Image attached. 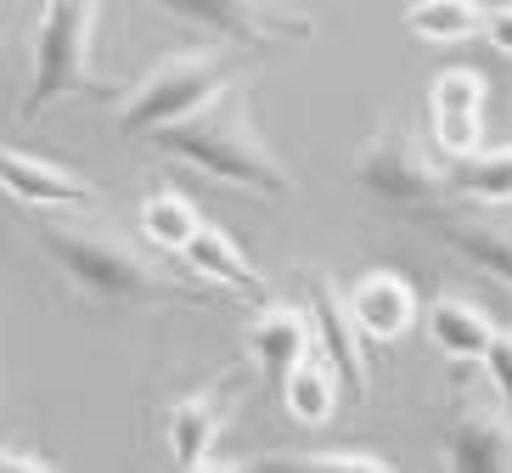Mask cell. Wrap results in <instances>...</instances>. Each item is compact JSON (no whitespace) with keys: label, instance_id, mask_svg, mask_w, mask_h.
I'll use <instances>...</instances> for the list:
<instances>
[{"label":"cell","instance_id":"24","mask_svg":"<svg viewBox=\"0 0 512 473\" xmlns=\"http://www.w3.org/2000/svg\"><path fill=\"white\" fill-rule=\"evenodd\" d=\"M484 40L501 51V57H512V0H501V6H484Z\"/></svg>","mask_w":512,"mask_h":473},{"label":"cell","instance_id":"25","mask_svg":"<svg viewBox=\"0 0 512 473\" xmlns=\"http://www.w3.org/2000/svg\"><path fill=\"white\" fill-rule=\"evenodd\" d=\"M0 29H6V12H0Z\"/></svg>","mask_w":512,"mask_h":473},{"label":"cell","instance_id":"8","mask_svg":"<svg viewBox=\"0 0 512 473\" xmlns=\"http://www.w3.org/2000/svg\"><path fill=\"white\" fill-rule=\"evenodd\" d=\"M304 299H310V327H316V350H327V361L344 372L349 395H372V361H366V338L349 316V299L338 288L332 271H304Z\"/></svg>","mask_w":512,"mask_h":473},{"label":"cell","instance_id":"5","mask_svg":"<svg viewBox=\"0 0 512 473\" xmlns=\"http://www.w3.org/2000/svg\"><path fill=\"white\" fill-rule=\"evenodd\" d=\"M355 181H361L377 203L411 209V214H428L451 198L445 153H434V147L417 136V124H383V130H372V141H366L361 158H355Z\"/></svg>","mask_w":512,"mask_h":473},{"label":"cell","instance_id":"15","mask_svg":"<svg viewBox=\"0 0 512 473\" xmlns=\"http://www.w3.org/2000/svg\"><path fill=\"white\" fill-rule=\"evenodd\" d=\"M344 400V372L327 361V350H310L299 367L282 372V406L299 428H327Z\"/></svg>","mask_w":512,"mask_h":473},{"label":"cell","instance_id":"7","mask_svg":"<svg viewBox=\"0 0 512 473\" xmlns=\"http://www.w3.org/2000/svg\"><path fill=\"white\" fill-rule=\"evenodd\" d=\"M231 406H237V378H209V383H197L192 395H175L158 406L175 468H186V473L214 468V445H220V434L231 423Z\"/></svg>","mask_w":512,"mask_h":473},{"label":"cell","instance_id":"6","mask_svg":"<svg viewBox=\"0 0 512 473\" xmlns=\"http://www.w3.org/2000/svg\"><path fill=\"white\" fill-rule=\"evenodd\" d=\"M147 6L248 51H271L276 40H310L316 34V17L299 12V6H282V0H147Z\"/></svg>","mask_w":512,"mask_h":473},{"label":"cell","instance_id":"20","mask_svg":"<svg viewBox=\"0 0 512 473\" xmlns=\"http://www.w3.org/2000/svg\"><path fill=\"white\" fill-rule=\"evenodd\" d=\"M406 29L428 46H462L484 29V6L479 0H411Z\"/></svg>","mask_w":512,"mask_h":473},{"label":"cell","instance_id":"16","mask_svg":"<svg viewBox=\"0 0 512 473\" xmlns=\"http://www.w3.org/2000/svg\"><path fill=\"white\" fill-rule=\"evenodd\" d=\"M422 327H428V344H434L445 361H479L490 333H496L490 310L462 299V293H439L434 305L422 310Z\"/></svg>","mask_w":512,"mask_h":473},{"label":"cell","instance_id":"23","mask_svg":"<svg viewBox=\"0 0 512 473\" xmlns=\"http://www.w3.org/2000/svg\"><path fill=\"white\" fill-rule=\"evenodd\" d=\"M57 462L34 445H0V473H51Z\"/></svg>","mask_w":512,"mask_h":473},{"label":"cell","instance_id":"4","mask_svg":"<svg viewBox=\"0 0 512 473\" xmlns=\"http://www.w3.org/2000/svg\"><path fill=\"white\" fill-rule=\"evenodd\" d=\"M96 34H102V0H40L29 91L17 119L34 124L62 96H113V85L96 79Z\"/></svg>","mask_w":512,"mask_h":473},{"label":"cell","instance_id":"17","mask_svg":"<svg viewBox=\"0 0 512 473\" xmlns=\"http://www.w3.org/2000/svg\"><path fill=\"white\" fill-rule=\"evenodd\" d=\"M434 214V209H428ZM445 248H456L467 265H479L484 276H496L512 288V231L496 220H479V214H434Z\"/></svg>","mask_w":512,"mask_h":473},{"label":"cell","instance_id":"3","mask_svg":"<svg viewBox=\"0 0 512 473\" xmlns=\"http://www.w3.org/2000/svg\"><path fill=\"white\" fill-rule=\"evenodd\" d=\"M254 68V51L248 46H231V40H214V46H181V51H164L152 62L147 74L130 85V91H113V124L124 136H152L164 124L186 119L209 96L242 85Z\"/></svg>","mask_w":512,"mask_h":473},{"label":"cell","instance_id":"13","mask_svg":"<svg viewBox=\"0 0 512 473\" xmlns=\"http://www.w3.org/2000/svg\"><path fill=\"white\" fill-rule=\"evenodd\" d=\"M242 338H248V355H254V361L271 372V378H282L287 367H299L304 355L316 350L310 310L287 305V299H259V310L248 316Z\"/></svg>","mask_w":512,"mask_h":473},{"label":"cell","instance_id":"10","mask_svg":"<svg viewBox=\"0 0 512 473\" xmlns=\"http://www.w3.org/2000/svg\"><path fill=\"white\" fill-rule=\"evenodd\" d=\"M484 102H490V79L479 68H445L428 85V119H434V147L445 158L484 147Z\"/></svg>","mask_w":512,"mask_h":473},{"label":"cell","instance_id":"12","mask_svg":"<svg viewBox=\"0 0 512 473\" xmlns=\"http://www.w3.org/2000/svg\"><path fill=\"white\" fill-rule=\"evenodd\" d=\"M445 468L456 473H512V412L467 406L445 428Z\"/></svg>","mask_w":512,"mask_h":473},{"label":"cell","instance_id":"18","mask_svg":"<svg viewBox=\"0 0 512 473\" xmlns=\"http://www.w3.org/2000/svg\"><path fill=\"white\" fill-rule=\"evenodd\" d=\"M451 192L473 209H512V141L507 147H473V153L445 158Z\"/></svg>","mask_w":512,"mask_h":473},{"label":"cell","instance_id":"14","mask_svg":"<svg viewBox=\"0 0 512 473\" xmlns=\"http://www.w3.org/2000/svg\"><path fill=\"white\" fill-rule=\"evenodd\" d=\"M181 260L192 265V276L197 282H209V288H220V293H242V299H265V282H259V271H254V260L242 254V243L231 237L226 226H197V237L181 248Z\"/></svg>","mask_w":512,"mask_h":473},{"label":"cell","instance_id":"1","mask_svg":"<svg viewBox=\"0 0 512 473\" xmlns=\"http://www.w3.org/2000/svg\"><path fill=\"white\" fill-rule=\"evenodd\" d=\"M40 254L57 265L79 305L96 310H164V305H214L226 299L209 282H181L175 271L141 254L124 231L102 220H74V214H40Z\"/></svg>","mask_w":512,"mask_h":473},{"label":"cell","instance_id":"21","mask_svg":"<svg viewBox=\"0 0 512 473\" xmlns=\"http://www.w3.org/2000/svg\"><path fill=\"white\" fill-rule=\"evenodd\" d=\"M265 468L271 473H389L394 462L383 451H361V445H310V451H271Z\"/></svg>","mask_w":512,"mask_h":473},{"label":"cell","instance_id":"2","mask_svg":"<svg viewBox=\"0 0 512 473\" xmlns=\"http://www.w3.org/2000/svg\"><path fill=\"white\" fill-rule=\"evenodd\" d=\"M141 141H147L152 153L203 169L209 181L242 186V192H259V198H287V192L299 186L293 169L282 164V153L271 147V136L259 130L242 85L209 96L197 113H186V119L164 124V130H152V136H141Z\"/></svg>","mask_w":512,"mask_h":473},{"label":"cell","instance_id":"22","mask_svg":"<svg viewBox=\"0 0 512 473\" xmlns=\"http://www.w3.org/2000/svg\"><path fill=\"white\" fill-rule=\"evenodd\" d=\"M479 361H484V372H490V389H496L501 412H512V333H490Z\"/></svg>","mask_w":512,"mask_h":473},{"label":"cell","instance_id":"11","mask_svg":"<svg viewBox=\"0 0 512 473\" xmlns=\"http://www.w3.org/2000/svg\"><path fill=\"white\" fill-rule=\"evenodd\" d=\"M344 299H349V316H355L361 338H372V344H400V338H411V327L422 321L417 288H411L400 271H389V265L361 271L344 288Z\"/></svg>","mask_w":512,"mask_h":473},{"label":"cell","instance_id":"9","mask_svg":"<svg viewBox=\"0 0 512 473\" xmlns=\"http://www.w3.org/2000/svg\"><path fill=\"white\" fill-rule=\"evenodd\" d=\"M0 192L17 198L34 214H85L96 209V186L74 169L51 164V158H34L23 147H0Z\"/></svg>","mask_w":512,"mask_h":473},{"label":"cell","instance_id":"19","mask_svg":"<svg viewBox=\"0 0 512 473\" xmlns=\"http://www.w3.org/2000/svg\"><path fill=\"white\" fill-rule=\"evenodd\" d=\"M197 226H203V214H197V203L186 198L181 186H152L147 198H141V209H136L141 243L158 248V254H181V248L197 237Z\"/></svg>","mask_w":512,"mask_h":473}]
</instances>
